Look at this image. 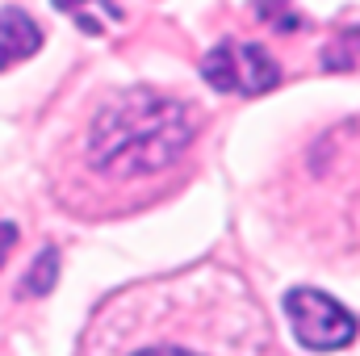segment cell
<instances>
[{
	"instance_id": "obj_2",
	"label": "cell",
	"mask_w": 360,
	"mask_h": 356,
	"mask_svg": "<svg viewBox=\"0 0 360 356\" xmlns=\"http://www.w3.org/2000/svg\"><path fill=\"white\" fill-rule=\"evenodd\" d=\"M197 134L193 109L155 89H113L92 109L80 164L101 184H139L168 172Z\"/></svg>"
},
{
	"instance_id": "obj_7",
	"label": "cell",
	"mask_w": 360,
	"mask_h": 356,
	"mask_svg": "<svg viewBox=\"0 0 360 356\" xmlns=\"http://www.w3.org/2000/svg\"><path fill=\"white\" fill-rule=\"evenodd\" d=\"M17 243V227L13 222H0V265L8 260V248Z\"/></svg>"
},
{
	"instance_id": "obj_4",
	"label": "cell",
	"mask_w": 360,
	"mask_h": 356,
	"mask_svg": "<svg viewBox=\"0 0 360 356\" xmlns=\"http://www.w3.org/2000/svg\"><path fill=\"white\" fill-rule=\"evenodd\" d=\"M201 76L218 92L256 96V92H269L281 80V68L256 42H218V46H210V55L201 63Z\"/></svg>"
},
{
	"instance_id": "obj_6",
	"label": "cell",
	"mask_w": 360,
	"mask_h": 356,
	"mask_svg": "<svg viewBox=\"0 0 360 356\" xmlns=\"http://www.w3.org/2000/svg\"><path fill=\"white\" fill-rule=\"evenodd\" d=\"M55 268H59V252L46 248V252L38 256V265L30 268V276H25V293H46V289L55 285Z\"/></svg>"
},
{
	"instance_id": "obj_5",
	"label": "cell",
	"mask_w": 360,
	"mask_h": 356,
	"mask_svg": "<svg viewBox=\"0 0 360 356\" xmlns=\"http://www.w3.org/2000/svg\"><path fill=\"white\" fill-rule=\"evenodd\" d=\"M42 46V30L25 8H0V72L17 59H30Z\"/></svg>"
},
{
	"instance_id": "obj_3",
	"label": "cell",
	"mask_w": 360,
	"mask_h": 356,
	"mask_svg": "<svg viewBox=\"0 0 360 356\" xmlns=\"http://www.w3.org/2000/svg\"><path fill=\"white\" fill-rule=\"evenodd\" d=\"M293 336L302 348H314V352H335V348H348L356 340V314L335 302L331 293L323 289H310V285H297L285 293L281 302Z\"/></svg>"
},
{
	"instance_id": "obj_1",
	"label": "cell",
	"mask_w": 360,
	"mask_h": 356,
	"mask_svg": "<svg viewBox=\"0 0 360 356\" xmlns=\"http://www.w3.org/2000/svg\"><path fill=\"white\" fill-rule=\"evenodd\" d=\"M260 323V310L239 276L201 268L188 276H164L147 289L101 306L92 331H105L109 356H214L205 336Z\"/></svg>"
}]
</instances>
